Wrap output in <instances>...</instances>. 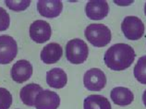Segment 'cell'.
I'll list each match as a JSON object with an SVG mask.
<instances>
[{"label":"cell","instance_id":"20","mask_svg":"<svg viewBox=\"0 0 146 109\" xmlns=\"http://www.w3.org/2000/svg\"><path fill=\"white\" fill-rule=\"evenodd\" d=\"M10 24V18L9 13L3 7H0V32L9 29Z\"/></svg>","mask_w":146,"mask_h":109},{"label":"cell","instance_id":"13","mask_svg":"<svg viewBox=\"0 0 146 109\" xmlns=\"http://www.w3.org/2000/svg\"><path fill=\"white\" fill-rule=\"evenodd\" d=\"M110 97L114 104L119 106H126L130 104L134 100L132 92L125 87H116L110 93Z\"/></svg>","mask_w":146,"mask_h":109},{"label":"cell","instance_id":"14","mask_svg":"<svg viewBox=\"0 0 146 109\" xmlns=\"http://www.w3.org/2000/svg\"><path fill=\"white\" fill-rule=\"evenodd\" d=\"M46 82L48 86L55 88V89H61L66 86L68 82L67 74L62 68H55L51 70L47 71L46 73Z\"/></svg>","mask_w":146,"mask_h":109},{"label":"cell","instance_id":"8","mask_svg":"<svg viewBox=\"0 0 146 109\" xmlns=\"http://www.w3.org/2000/svg\"><path fill=\"white\" fill-rule=\"evenodd\" d=\"M60 104V97L56 92L42 90L35 98L34 106L36 109H57Z\"/></svg>","mask_w":146,"mask_h":109},{"label":"cell","instance_id":"17","mask_svg":"<svg viewBox=\"0 0 146 109\" xmlns=\"http://www.w3.org/2000/svg\"><path fill=\"white\" fill-rule=\"evenodd\" d=\"M134 77L141 84H146V56L139 58L134 67Z\"/></svg>","mask_w":146,"mask_h":109},{"label":"cell","instance_id":"3","mask_svg":"<svg viewBox=\"0 0 146 109\" xmlns=\"http://www.w3.org/2000/svg\"><path fill=\"white\" fill-rule=\"evenodd\" d=\"M89 54V48L85 42L82 39H72L66 45V57L71 64H82L85 62Z\"/></svg>","mask_w":146,"mask_h":109},{"label":"cell","instance_id":"4","mask_svg":"<svg viewBox=\"0 0 146 109\" xmlns=\"http://www.w3.org/2000/svg\"><path fill=\"white\" fill-rule=\"evenodd\" d=\"M121 30L125 37L129 40H139L144 34V24L141 19L135 16L125 17L121 23Z\"/></svg>","mask_w":146,"mask_h":109},{"label":"cell","instance_id":"12","mask_svg":"<svg viewBox=\"0 0 146 109\" xmlns=\"http://www.w3.org/2000/svg\"><path fill=\"white\" fill-rule=\"evenodd\" d=\"M63 54V50L60 45L56 43H50L41 51V59L45 64H55Z\"/></svg>","mask_w":146,"mask_h":109},{"label":"cell","instance_id":"21","mask_svg":"<svg viewBox=\"0 0 146 109\" xmlns=\"http://www.w3.org/2000/svg\"><path fill=\"white\" fill-rule=\"evenodd\" d=\"M143 102L144 104V106H146V90L144 91L143 94Z\"/></svg>","mask_w":146,"mask_h":109},{"label":"cell","instance_id":"10","mask_svg":"<svg viewBox=\"0 0 146 109\" xmlns=\"http://www.w3.org/2000/svg\"><path fill=\"white\" fill-rule=\"evenodd\" d=\"M108 3L103 0L89 1L85 6V13L87 17L93 21H101L105 19L108 14Z\"/></svg>","mask_w":146,"mask_h":109},{"label":"cell","instance_id":"2","mask_svg":"<svg viewBox=\"0 0 146 109\" xmlns=\"http://www.w3.org/2000/svg\"><path fill=\"white\" fill-rule=\"evenodd\" d=\"M84 35L95 47H104L111 42V31L101 23H93L85 29Z\"/></svg>","mask_w":146,"mask_h":109},{"label":"cell","instance_id":"5","mask_svg":"<svg viewBox=\"0 0 146 109\" xmlns=\"http://www.w3.org/2000/svg\"><path fill=\"white\" fill-rule=\"evenodd\" d=\"M84 86L88 91L98 92L105 88L106 84V77L103 70L99 68H91L87 70L83 76Z\"/></svg>","mask_w":146,"mask_h":109},{"label":"cell","instance_id":"22","mask_svg":"<svg viewBox=\"0 0 146 109\" xmlns=\"http://www.w3.org/2000/svg\"><path fill=\"white\" fill-rule=\"evenodd\" d=\"M144 14H145V16H146V3H145V5H144Z\"/></svg>","mask_w":146,"mask_h":109},{"label":"cell","instance_id":"19","mask_svg":"<svg viewBox=\"0 0 146 109\" xmlns=\"http://www.w3.org/2000/svg\"><path fill=\"white\" fill-rule=\"evenodd\" d=\"M12 104V95L5 88L0 87V109H9Z\"/></svg>","mask_w":146,"mask_h":109},{"label":"cell","instance_id":"9","mask_svg":"<svg viewBox=\"0 0 146 109\" xmlns=\"http://www.w3.org/2000/svg\"><path fill=\"white\" fill-rule=\"evenodd\" d=\"M10 75L17 83H23L33 75V66L28 60H19L11 68Z\"/></svg>","mask_w":146,"mask_h":109},{"label":"cell","instance_id":"18","mask_svg":"<svg viewBox=\"0 0 146 109\" xmlns=\"http://www.w3.org/2000/svg\"><path fill=\"white\" fill-rule=\"evenodd\" d=\"M6 6L9 9L20 12V11L25 10L27 7L31 5L30 0H24V1H13V0H6L5 1Z\"/></svg>","mask_w":146,"mask_h":109},{"label":"cell","instance_id":"11","mask_svg":"<svg viewBox=\"0 0 146 109\" xmlns=\"http://www.w3.org/2000/svg\"><path fill=\"white\" fill-rule=\"evenodd\" d=\"M63 4L59 0H40L37 2V10L43 17L56 18L62 12Z\"/></svg>","mask_w":146,"mask_h":109},{"label":"cell","instance_id":"6","mask_svg":"<svg viewBox=\"0 0 146 109\" xmlns=\"http://www.w3.org/2000/svg\"><path fill=\"white\" fill-rule=\"evenodd\" d=\"M17 54L16 41L9 35H0V64H9L14 60Z\"/></svg>","mask_w":146,"mask_h":109},{"label":"cell","instance_id":"1","mask_svg":"<svg viewBox=\"0 0 146 109\" xmlns=\"http://www.w3.org/2000/svg\"><path fill=\"white\" fill-rule=\"evenodd\" d=\"M136 54L132 46L127 44H116L106 50L104 61L106 67L115 71L129 68L135 59Z\"/></svg>","mask_w":146,"mask_h":109},{"label":"cell","instance_id":"7","mask_svg":"<svg viewBox=\"0 0 146 109\" xmlns=\"http://www.w3.org/2000/svg\"><path fill=\"white\" fill-rule=\"evenodd\" d=\"M51 35L52 29L47 21L38 19L33 21L30 26V36L37 44H44L47 42L51 38Z\"/></svg>","mask_w":146,"mask_h":109},{"label":"cell","instance_id":"15","mask_svg":"<svg viewBox=\"0 0 146 109\" xmlns=\"http://www.w3.org/2000/svg\"><path fill=\"white\" fill-rule=\"evenodd\" d=\"M42 90H43L42 87L36 83H30L25 85L20 92L22 103L28 106H34L36 96Z\"/></svg>","mask_w":146,"mask_h":109},{"label":"cell","instance_id":"16","mask_svg":"<svg viewBox=\"0 0 146 109\" xmlns=\"http://www.w3.org/2000/svg\"><path fill=\"white\" fill-rule=\"evenodd\" d=\"M83 109H112V107L105 96L92 94L84 99Z\"/></svg>","mask_w":146,"mask_h":109}]
</instances>
